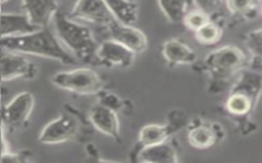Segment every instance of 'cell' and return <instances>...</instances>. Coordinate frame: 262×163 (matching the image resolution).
I'll use <instances>...</instances> for the list:
<instances>
[{"label":"cell","instance_id":"ac0fdd59","mask_svg":"<svg viewBox=\"0 0 262 163\" xmlns=\"http://www.w3.org/2000/svg\"><path fill=\"white\" fill-rule=\"evenodd\" d=\"M173 128L168 124L149 123L140 128L138 142L141 147L159 144L168 140Z\"/></svg>","mask_w":262,"mask_h":163},{"label":"cell","instance_id":"9a60e30c","mask_svg":"<svg viewBox=\"0 0 262 163\" xmlns=\"http://www.w3.org/2000/svg\"><path fill=\"white\" fill-rule=\"evenodd\" d=\"M137 161L147 163H174L178 161L177 150L167 141L141 147Z\"/></svg>","mask_w":262,"mask_h":163},{"label":"cell","instance_id":"7402d4cb","mask_svg":"<svg viewBox=\"0 0 262 163\" xmlns=\"http://www.w3.org/2000/svg\"><path fill=\"white\" fill-rule=\"evenodd\" d=\"M194 33L195 40L203 45H214L218 43L222 37V28L220 23L209 20Z\"/></svg>","mask_w":262,"mask_h":163},{"label":"cell","instance_id":"30bf717a","mask_svg":"<svg viewBox=\"0 0 262 163\" xmlns=\"http://www.w3.org/2000/svg\"><path fill=\"white\" fill-rule=\"evenodd\" d=\"M108 38L122 44L135 54L142 53L146 50L147 39L142 31L134 25L124 24L116 19L108 25L104 26Z\"/></svg>","mask_w":262,"mask_h":163},{"label":"cell","instance_id":"6da1fadb","mask_svg":"<svg viewBox=\"0 0 262 163\" xmlns=\"http://www.w3.org/2000/svg\"><path fill=\"white\" fill-rule=\"evenodd\" d=\"M0 46L5 50L24 55L56 60L64 65H72L77 62V59L48 28H42L20 36L0 38Z\"/></svg>","mask_w":262,"mask_h":163},{"label":"cell","instance_id":"3957f363","mask_svg":"<svg viewBox=\"0 0 262 163\" xmlns=\"http://www.w3.org/2000/svg\"><path fill=\"white\" fill-rule=\"evenodd\" d=\"M248 65V58L236 46L226 45L213 50L202 61L203 68L210 74L214 83L229 79Z\"/></svg>","mask_w":262,"mask_h":163},{"label":"cell","instance_id":"277c9868","mask_svg":"<svg viewBox=\"0 0 262 163\" xmlns=\"http://www.w3.org/2000/svg\"><path fill=\"white\" fill-rule=\"evenodd\" d=\"M50 82L56 88L78 95H97L103 90L100 76L89 67H78L54 73Z\"/></svg>","mask_w":262,"mask_h":163},{"label":"cell","instance_id":"ffe728a7","mask_svg":"<svg viewBox=\"0 0 262 163\" xmlns=\"http://www.w3.org/2000/svg\"><path fill=\"white\" fill-rule=\"evenodd\" d=\"M227 10L232 16L253 19L261 10V0H224Z\"/></svg>","mask_w":262,"mask_h":163},{"label":"cell","instance_id":"4fadbf2b","mask_svg":"<svg viewBox=\"0 0 262 163\" xmlns=\"http://www.w3.org/2000/svg\"><path fill=\"white\" fill-rule=\"evenodd\" d=\"M162 54L170 65H190L196 59V53L178 39H169L162 46Z\"/></svg>","mask_w":262,"mask_h":163},{"label":"cell","instance_id":"8fae6325","mask_svg":"<svg viewBox=\"0 0 262 163\" xmlns=\"http://www.w3.org/2000/svg\"><path fill=\"white\" fill-rule=\"evenodd\" d=\"M88 119L99 132L115 140L120 139V122L116 111L97 102L91 107Z\"/></svg>","mask_w":262,"mask_h":163},{"label":"cell","instance_id":"8992f818","mask_svg":"<svg viewBox=\"0 0 262 163\" xmlns=\"http://www.w3.org/2000/svg\"><path fill=\"white\" fill-rule=\"evenodd\" d=\"M80 132V117L69 110L48 122L40 131L38 140L44 145H57L75 140Z\"/></svg>","mask_w":262,"mask_h":163},{"label":"cell","instance_id":"5b68a950","mask_svg":"<svg viewBox=\"0 0 262 163\" xmlns=\"http://www.w3.org/2000/svg\"><path fill=\"white\" fill-rule=\"evenodd\" d=\"M35 105L34 95L28 91L15 95L0 107V129L15 131L28 123Z\"/></svg>","mask_w":262,"mask_h":163},{"label":"cell","instance_id":"9c48e42d","mask_svg":"<svg viewBox=\"0 0 262 163\" xmlns=\"http://www.w3.org/2000/svg\"><path fill=\"white\" fill-rule=\"evenodd\" d=\"M69 16L78 21H85L102 28L115 20L103 0H77Z\"/></svg>","mask_w":262,"mask_h":163},{"label":"cell","instance_id":"44dd1931","mask_svg":"<svg viewBox=\"0 0 262 163\" xmlns=\"http://www.w3.org/2000/svg\"><path fill=\"white\" fill-rule=\"evenodd\" d=\"M217 141L215 129L209 125L198 124L189 129L188 142L196 149H207L212 147Z\"/></svg>","mask_w":262,"mask_h":163},{"label":"cell","instance_id":"7c38bea8","mask_svg":"<svg viewBox=\"0 0 262 163\" xmlns=\"http://www.w3.org/2000/svg\"><path fill=\"white\" fill-rule=\"evenodd\" d=\"M24 13L39 29L48 28L57 12L56 0H21Z\"/></svg>","mask_w":262,"mask_h":163},{"label":"cell","instance_id":"2e32d148","mask_svg":"<svg viewBox=\"0 0 262 163\" xmlns=\"http://www.w3.org/2000/svg\"><path fill=\"white\" fill-rule=\"evenodd\" d=\"M114 18L124 24L134 25L138 18L136 3L127 0H103Z\"/></svg>","mask_w":262,"mask_h":163},{"label":"cell","instance_id":"e0dca14e","mask_svg":"<svg viewBox=\"0 0 262 163\" xmlns=\"http://www.w3.org/2000/svg\"><path fill=\"white\" fill-rule=\"evenodd\" d=\"M255 104L256 101L249 95L239 91L231 90L225 101V109L229 114L235 117H244L250 114Z\"/></svg>","mask_w":262,"mask_h":163},{"label":"cell","instance_id":"603a6c76","mask_svg":"<svg viewBox=\"0 0 262 163\" xmlns=\"http://www.w3.org/2000/svg\"><path fill=\"white\" fill-rule=\"evenodd\" d=\"M210 20V16L207 15L206 13L192 8L189 10L185 16L183 17L182 23L190 31L195 32L199 30L201 26H203L205 23H207Z\"/></svg>","mask_w":262,"mask_h":163},{"label":"cell","instance_id":"484cf974","mask_svg":"<svg viewBox=\"0 0 262 163\" xmlns=\"http://www.w3.org/2000/svg\"><path fill=\"white\" fill-rule=\"evenodd\" d=\"M247 43L255 57L262 59V29L249 34Z\"/></svg>","mask_w":262,"mask_h":163},{"label":"cell","instance_id":"83f0119b","mask_svg":"<svg viewBox=\"0 0 262 163\" xmlns=\"http://www.w3.org/2000/svg\"><path fill=\"white\" fill-rule=\"evenodd\" d=\"M129 2H132V3H136V0H127Z\"/></svg>","mask_w":262,"mask_h":163},{"label":"cell","instance_id":"4316f807","mask_svg":"<svg viewBox=\"0 0 262 163\" xmlns=\"http://www.w3.org/2000/svg\"><path fill=\"white\" fill-rule=\"evenodd\" d=\"M4 94H5V88L2 84V82H0V99L4 96Z\"/></svg>","mask_w":262,"mask_h":163},{"label":"cell","instance_id":"f1b7e54d","mask_svg":"<svg viewBox=\"0 0 262 163\" xmlns=\"http://www.w3.org/2000/svg\"><path fill=\"white\" fill-rule=\"evenodd\" d=\"M1 5H2V2H1V0H0V14L2 13V12H1Z\"/></svg>","mask_w":262,"mask_h":163},{"label":"cell","instance_id":"cb8c5ba5","mask_svg":"<svg viewBox=\"0 0 262 163\" xmlns=\"http://www.w3.org/2000/svg\"><path fill=\"white\" fill-rule=\"evenodd\" d=\"M98 103L108 107L110 109L118 112L121 111L125 108L124 106V102L120 99V97H118L116 94L114 93H110V92H105L104 90H102L101 92H99L98 94Z\"/></svg>","mask_w":262,"mask_h":163},{"label":"cell","instance_id":"5bb4252c","mask_svg":"<svg viewBox=\"0 0 262 163\" xmlns=\"http://www.w3.org/2000/svg\"><path fill=\"white\" fill-rule=\"evenodd\" d=\"M39 30L33 24L25 13L0 14V38L29 34Z\"/></svg>","mask_w":262,"mask_h":163},{"label":"cell","instance_id":"ba28073f","mask_svg":"<svg viewBox=\"0 0 262 163\" xmlns=\"http://www.w3.org/2000/svg\"><path fill=\"white\" fill-rule=\"evenodd\" d=\"M135 57V53L108 38L98 43L93 65H101L108 68H128L133 64Z\"/></svg>","mask_w":262,"mask_h":163},{"label":"cell","instance_id":"f546056e","mask_svg":"<svg viewBox=\"0 0 262 163\" xmlns=\"http://www.w3.org/2000/svg\"><path fill=\"white\" fill-rule=\"evenodd\" d=\"M7 1H8V0H1V2H2V4H3V3H5V2H7Z\"/></svg>","mask_w":262,"mask_h":163},{"label":"cell","instance_id":"d6986e66","mask_svg":"<svg viewBox=\"0 0 262 163\" xmlns=\"http://www.w3.org/2000/svg\"><path fill=\"white\" fill-rule=\"evenodd\" d=\"M159 7L172 23L182 22L185 14L192 9V0H158Z\"/></svg>","mask_w":262,"mask_h":163},{"label":"cell","instance_id":"7a4b0ae2","mask_svg":"<svg viewBox=\"0 0 262 163\" xmlns=\"http://www.w3.org/2000/svg\"><path fill=\"white\" fill-rule=\"evenodd\" d=\"M55 36L62 46L76 58L93 65L98 47L91 30L58 9L53 17Z\"/></svg>","mask_w":262,"mask_h":163},{"label":"cell","instance_id":"4dcf8cb0","mask_svg":"<svg viewBox=\"0 0 262 163\" xmlns=\"http://www.w3.org/2000/svg\"><path fill=\"white\" fill-rule=\"evenodd\" d=\"M261 11H262V6H261Z\"/></svg>","mask_w":262,"mask_h":163},{"label":"cell","instance_id":"d4e9b609","mask_svg":"<svg viewBox=\"0 0 262 163\" xmlns=\"http://www.w3.org/2000/svg\"><path fill=\"white\" fill-rule=\"evenodd\" d=\"M224 0H192L193 8L206 13L210 16V19L215 15Z\"/></svg>","mask_w":262,"mask_h":163},{"label":"cell","instance_id":"52a82bcc","mask_svg":"<svg viewBox=\"0 0 262 163\" xmlns=\"http://www.w3.org/2000/svg\"><path fill=\"white\" fill-rule=\"evenodd\" d=\"M39 68L26 55L8 51L0 46V82H9L16 78L34 79Z\"/></svg>","mask_w":262,"mask_h":163}]
</instances>
